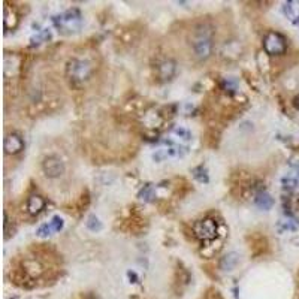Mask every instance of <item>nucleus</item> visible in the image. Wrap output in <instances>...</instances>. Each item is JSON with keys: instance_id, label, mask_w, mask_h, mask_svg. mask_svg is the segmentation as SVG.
Instances as JSON below:
<instances>
[{"instance_id": "nucleus-1", "label": "nucleus", "mask_w": 299, "mask_h": 299, "mask_svg": "<svg viewBox=\"0 0 299 299\" xmlns=\"http://www.w3.org/2000/svg\"><path fill=\"white\" fill-rule=\"evenodd\" d=\"M190 47L195 59L205 61L214 51V29L209 23H201L195 27L190 39Z\"/></svg>"}, {"instance_id": "nucleus-2", "label": "nucleus", "mask_w": 299, "mask_h": 299, "mask_svg": "<svg viewBox=\"0 0 299 299\" xmlns=\"http://www.w3.org/2000/svg\"><path fill=\"white\" fill-rule=\"evenodd\" d=\"M93 75V64L87 59L75 57L66 66V77L73 86H81Z\"/></svg>"}, {"instance_id": "nucleus-3", "label": "nucleus", "mask_w": 299, "mask_h": 299, "mask_svg": "<svg viewBox=\"0 0 299 299\" xmlns=\"http://www.w3.org/2000/svg\"><path fill=\"white\" fill-rule=\"evenodd\" d=\"M53 23L56 26V29L60 33L69 34V33H75L78 31L83 26V15L78 9H69L60 15H56L53 18Z\"/></svg>"}, {"instance_id": "nucleus-4", "label": "nucleus", "mask_w": 299, "mask_h": 299, "mask_svg": "<svg viewBox=\"0 0 299 299\" xmlns=\"http://www.w3.org/2000/svg\"><path fill=\"white\" fill-rule=\"evenodd\" d=\"M264 50L269 56H280L284 54L287 50L286 37L278 31H268L264 36Z\"/></svg>"}, {"instance_id": "nucleus-5", "label": "nucleus", "mask_w": 299, "mask_h": 299, "mask_svg": "<svg viewBox=\"0 0 299 299\" xmlns=\"http://www.w3.org/2000/svg\"><path fill=\"white\" fill-rule=\"evenodd\" d=\"M193 232H195V237L199 238L201 241H207V242L212 241V239H215L217 232H218L217 221L211 217L202 218L193 224Z\"/></svg>"}, {"instance_id": "nucleus-6", "label": "nucleus", "mask_w": 299, "mask_h": 299, "mask_svg": "<svg viewBox=\"0 0 299 299\" xmlns=\"http://www.w3.org/2000/svg\"><path fill=\"white\" fill-rule=\"evenodd\" d=\"M42 171L48 178H59L64 174V163L57 156H48L42 162Z\"/></svg>"}, {"instance_id": "nucleus-7", "label": "nucleus", "mask_w": 299, "mask_h": 299, "mask_svg": "<svg viewBox=\"0 0 299 299\" xmlns=\"http://www.w3.org/2000/svg\"><path fill=\"white\" fill-rule=\"evenodd\" d=\"M24 148V141L18 133H9L5 138V153L6 154H18Z\"/></svg>"}, {"instance_id": "nucleus-8", "label": "nucleus", "mask_w": 299, "mask_h": 299, "mask_svg": "<svg viewBox=\"0 0 299 299\" xmlns=\"http://www.w3.org/2000/svg\"><path fill=\"white\" fill-rule=\"evenodd\" d=\"M156 73L160 81H168L175 75V63L171 59H165L157 63L156 66Z\"/></svg>"}, {"instance_id": "nucleus-9", "label": "nucleus", "mask_w": 299, "mask_h": 299, "mask_svg": "<svg viewBox=\"0 0 299 299\" xmlns=\"http://www.w3.org/2000/svg\"><path fill=\"white\" fill-rule=\"evenodd\" d=\"M27 212L30 215H37L41 214L45 208V199L41 195H30L27 198V204H26Z\"/></svg>"}, {"instance_id": "nucleus-10", "label": "nucleus", "mask_w": 299, "mask_h": 299, "mask_svg": "<svg viewBox=\"0 0 299 299\" xmlns=\"http://www.w3.org/2000/svg\"><path fill=\"white\" fill-rule=\"evenodd\" d=\"M254 204L260 208V209H271L274 207V199L269 193H267L265 190H259L254 195Z\"/></svg>"}, {"instance_id": "nucleus-11", "label": "nucleus", "mask_w": 299, "mask_h": 299, "mask_svg": "<svg viewBox=\"0 0 299 299\" xmlns=\"http://www.w3.org/2000/svg\"><path fill=\"white\" fill-rule=\"evenodd\" d=\"M238 260H239V257H238L237 253H229V254H226V256L221 259V264H220V265H221V269H223V271H232V269L237 267Z\"/></svg>"}, {"instance_id": "nucleus-12", "label": "nucleus", "mask_w": 299, "mask_h": 299, "mask_svg": "<svg viewBox=\"0 0 299 299\" xmlns=\"http://www.w3.org/2000/svg\"><path fill=\"white\" fill-rule=\"evenodd\" d=\"M286 17L292 21H299V2H287L283 8Z\"/></svg>"}, {"instance_id": "nucleus-13", "label": "nucleus", "mask_w": 299, "mask_h": 299, "mask_svg": "<svg viewBox=\"0 0 299 299\" xmlns=\"http://www.w3.org/2000/svg\"><path fill=\"white\" fill-rule=\"evenodd\" d=\"M18 23V18L15 15V12H11V9L6 6L5 8V27L6 29H14Z\"/></svg>"}, {"instance_id": "nucleus-14", "label": "nucleus", "mask_w": 299, "mask_h": 299, "mask_svg": "<svg viewBox=\"0 0 299 299\" xmlns=\"http://www.w3.org/2000/svg\"><path fill=\"white\" fill-rule=\"evenodd\" d=\"M172 136L175 139H179V141H190L192 139V133L187 129H182V127H175L172 130Z\"/></svg>"}, {"instance_id": "nucleus-15", "label": "nucleus", "mask_w": 299, "mask_h": 299, "mask_svg": "<svg viewBox=\"0 0 299 299\" xmlns=\"http://www.w3.org/2000/svg\"><path fill=\"white\" fill-rule=\"evenodd\" d=\"M86 224H87V228H89L90 231H93V232L102 229V223L99 221V218H97L96 215H90V217L87 218Z\"/></svg>"}, {"instance_id": "nucleus-16", "label": "nucleus", "mask_w": 299, "mask_h": 299, "mask_svg": "<svg viewBox=\"0 0 299 299\" xmlns=\"http://www.w3.org/2000/svg\"><path fill=\"white\" fill-rule=\"evenodd\" d=\"M193 177L199 181V182H208V174L207 169L204 166H198L193 169Z\"/></svg>"}, {"instance_id": "nucleus-17", "label": "nucleus", "mask_w": 299, "mask_h": 299, "mask_svg": "<svg viewBox=\"0 0 299 299\" xmlns=\"http://www.w3.org/2000/svg\"><path fill=\"white\" fill-rule=\"evenodd\" d=\"M48 226H50L51 232H59V231H61V228H63V220H61L59 215H56V217L51 218V221L48 223Z\"/></svg>"}, {"instance_id": "nucleus-18", "label": "nucleus", "mask_w": 299, "mask_h": 299, "mask_svg": "<svg viewBox=\"0 0 299 299\" xmlns=\"http://www.w3.org/2000/svg\"><path fill=\"white\" fill-rule=\"evenodd\" d=\"M141 196H145V198H144L145 201H150V199H151V198L154 196V195H153V187H151V185H147L145 189L141 192Z\"/></svg>"}, {"instance_id": "nucleus-19", "label": "nucleus", "mask_w": 299, "mask_h": 299, "mask_svg": "<svg viewBox=\"0 0 299 299\" xmlns=\"http://www.w3.org/2000/svg\"><path fill=\"white\" fill-rule=\"evenodd\" d=\"M224 90L229 91V93H235L237 90V84L232 80H224Z\"/></svg>"}, {"instance_id": "nucleus-20", "label": "nucleus", "mask_w": 299, "mask_h": 299, "mask_svg": "<svg viewBox=\"0 0 299 299\" xmlns=\"http://www.w3.org/2000/svg\"><path fill=\"white\" fill-rule=\"evenodd\" d=\"M293 106H295L296 109H299V94L295 96V99H293Z\"/></svg>"}]
</instances>
